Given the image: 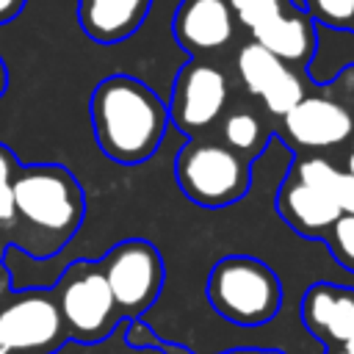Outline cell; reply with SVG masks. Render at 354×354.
Segmentation results:
<instances>
[{"mask_svg":"<svg viewBox=\"0 0 354 354\" xmlns=\"http://www.w3.org/2000/svg\"><path fill=\"white\" fill-rule=\"evenodd\" d=\"M329 194H332V199H335V205L340 207L343 216H354V177L348 171H343V169L337 171Z\"/></svg>","mask_w":354,"mask_h":354,"instance_id":"obj_22","label":"cell"},{"mask_svg":"<svg viewBox=\"0 0 354 354\" xmlns=\"http://www.w3.org/2000/svg\"><path fill=\"white\" fill-rule=\"evenodd\" d=\"M296 6L315 25L332 30H348L354 22V0H296Z\"/></svg>","mask_w":354,"mask_h":354,"instance_id":"obj_19","label":"cell"},{"mask_svg":"<svg viewBox=\"0 0 354 354\" xmlns=\"http://www.w3.org/2000/svg\"><path fill=\"white\" fill-rule=\"evenodd\" d=\"M0 354H11V348H8L6 337H3V329H0Z\"/></svg>","mask_w":354,"mask_h":354,"instance_id":"obj_26","label":"cell"},{"mask_svg":"<svg viewBox=\"0 0 354 354\" xmlns=\"http://www.w3.org/2000/svg\"><path fill=\"white\" fill-rule=\"evenodd\" d=\"M348 30H351V33H354V22H351V28H348Z\"/></svg>","mask_w":354,"mask_h":354,"instance_id":"obj_29","label":"cell"},{"mask_svg":"<svg viewBox=\"0 0 354 354\" xmlns=\"http://www.w3.org/2000/svg\"><path fill=\"white\" fill-rule=\"evenodd\" d=\"M53 293L69 340L80 346H97L108 340L122 324L119 307L102 277L100 260H72L53 285Z\"/></svg>","mask_w":354,"mask_h":354,"instance_id":"obj_6","label":"cell"},{"mask_svg":"<svg viewBox=\"0 0 354 354\" xmlns=\"http://www.w3.org/2000/svg\"><path fill=\"white\" fill-rule=\"evenodd\" d=\"M343 351H348V354H354V335H351V337H348V343H346V346H343Z\"/></svg>","mask_w":354,"mask_h":354,"instance_id":"obj_27","label":"cell"},{"mask_svg":"<svg viewBox=\"0 0 354 354\" xmlns=\"http://www.w3.org/2000/svg\"><path fill=\"white\" fill-rule=\"evenodd\" d=\"M268 138H271L268 127L249 108H232L230 113L221 116V144H227L232 152H238L249 163L257 155H263V149L268 147Z\"/></svg>","mask_w":354,"mask_h":354,"instance_id":"obj_15","label":"cell"},{"mask_svg":"<svg viewBox=\"0 0 354 354\" xmlns=\"http://www.w3.org/2000/svg\"><path fill=\"white\" fill-rule=\"evenodd\" d=\"M301 324L326 351L343 348L354 335V288L335 282L310 285L301 296Z\"/></svg>","mask_w":354,"mask_h":354,"instance_id":"obj_11","label":"cell"},{"mask_svg":"<svg viewBox=\"0 0 354 354\" xmlns=\"http://www.w3.org/2000/svg\"><path fill=\"white\" fill-rule=\"evenodd\" d=\"M207 304L235 326H266L282 310L279 274L252 254H227L216 260L205 279Z\"/></svg>","mask_w":354,"mask_h":354,"instance_id":"obj_3","label":"cell"},{"mask_svg":"<svg viewBox=\"0 0 354 354\" xmlns=\"http://www.w3.org/2000/svg\"><path fill=\"white\" fill-rule=\"evenodd\" d=\"M343 171H348V174L354 177V144L348 147V155H346V166H343Z\"/></svg>","mask_w":354,"mask_h":354,"instance_id":"obj_25","label":"cell"},{"mask_svg":"<svg viewBox=\"0 0 354 354\" xmlns=\"http://www.w3.org/2000/svg\"><path fill=\"white\" fill-rule=\"evenodd\" d=\"M88 119L100 152L124 166L149 160L169 130L166 102L133 75L102 77L91 91Z\"/></svg>","mask_w":354,"mask_h":354,"instance_id":"obj_2","label":"cell"},{"mask_svg":"<svg viewBox=\"0 0 354 354\" xmlns=\"http://www.w3.org/2000/svg\"><path fill=\"white\" fill-rule=\"evenodd\" d=\"M252 41L266 47L282 64L304 72L315 55L318 33H315V22L299 6L290 3L277 17H271L266 25L252 30Z\"/></svg>","mask_w":354,"mask_h":354,"instance_id":"obj_13","label":"cell"},{"mask_svg":"<svg viewBox=\"0 0 354 354\" xmlns=\"http://www.w3.org/2000/svg\"><path fill=\"white\" fill-rule=\"evenodd\" d=\"M19 158L0 144V293L8 290V271H6V254L8 246H14L17 232V210H14V174H17Z\"/></svg>","mask_w":354,"mask_h":354,"instance_id":"obj_17","label":"cell"},{"mask_svg":"<svg viewBox=\"0 0 354 354\" xmlns=\"http://www.w3.org/2000/svg\"><path fill=\"white\" fill-rule=\"evenodd\" d=\"M235 19L252 33L257 30L260 25H266L271 17H277L285 6H290L293 0H227ZM296 6V3H293Z\"/></svg>","mask_w":354,"mask_h":354,"instance_id":"obj_20","label":"cell"},{"mask_svg":"<svg viewBox=\"0 0 354 354\" xmlns=\"http://www.w3.org/2000/svg\"><path fill=\"white\" fill-rule=\"evenodd\" d=\"M6 88H8V66H6V61L0 55V97L6 94Z\"/></svg>","mask_w":354,"mask_h":354,"instance_id":"obj_24","label":"cell"},{"mask_svg":"<svg viewBox=\"0 0 354 354\" xmlns=\"http://www.w3.org/2000/svg\"><path fill=\"white\" fill-rule=\"evenodd\" d=\"M124 337H127V346H133V348H149V351H158V354H194L180 343L158 337L144 321H130ZM221 354H285V351H279V348H230V351H221Z\"/></svg>","mask_w":354,"mask_h":354,"instance_id":"obj_18","label":"cell"},{"mask_svg":"<svg viewBox=\"0 0 354 354\" xmlns=\"http://www.w3.org/2000/svg\"><path fill=\"white\" fill-rule=\"evenodd\" d=\"M0 329L11 354H55L69 340L53 288L3 290Z\"/></svg>","mask_w":354,"mask_h":354,"instance_id":"obj_8","label":"cell"},{"mask_svg":"<svg viewBox=\"0 0 354 354\" xmlns=\"http://www.w3.org/2000/svg\"><path fill=\"white\" fill-rule=\"evenodd\" d=\"M180 194L199 207H224L252 188V163L221 141L188 138L174 158Z\"/></svg>","mask_w":354,"mask_h":354,"instance_id":"obj_5","label":"cell"},{"mask_svg":"<svg viewBox=\"0 0 354 354\" xmlns=\"http://www.w3.org/2000/svg\"><path fill=\"white\" fill-rule=\"evenodd\" d=\"M25 3L28 0H0V25L17 19L22 14V8H25Z\"/></svg>","mask_w":354,"mask_h":354,"instance_id":"obj_23","label":"cell"},{"mask_svg":"<svg viewBox=\"0 0 354 354\" xmlns=\"http://www.w3.org/2000/svg\"><path fill=\"white\" fill-rule=\"evenodd\" d=\"M227 102H230L227 75L207 58H188L177 69L171 86V100L166 105L169 124H174L188 138H199L207 127H213L224 116Z\"/></svg>","mask_w":354,"mask_h":354,"instance_id":"obj_9","label":"cell"},{"mask_svg":"<svg viewBox=\"0 0 354 354\" xmlns=\"http://www.w3.org/2000/svg\"><path fill=\"white\" fill-rule=\"evenodd\" d=\"M326 354H348V351H343V348H335V351H326Z\"/></svg>","mask_w":354,"mask_h":354,"instance_id":"obj_28","label":"cell"},{"mask_svg":"<svg viewBox=\"0 0 354 354\" xmlns=\"http://www.w3.org/2000/svg\"><path fill=\"white\" fill-rule=\"evenodd\" d=\"M274 207H277L279 218L296 235L310 238V241H324L329 235V230L335 227V221L343 216L326 191L301 183L290 171L282 180V185L277 188Z\"/></svg>","mask_w":354,"mask_h":354,"instance_id":"obj_12","label":"cell"},{"mask_svg":"<svg viewBox=\"0 0 354 354\" xmlns=\"http://www.w3.org/2000/svg\"><path fill=\"white\" fill-rule=\"evenodd\" d=\"M100 268L119 307L122 321H138L163 290V257L144 238H127L113 243L102 254Z\"/></svg>","mask_w":354,"mask_h":354,"instance_id":"obj_7","label":"cell"},{"mask_svg":"<svg viewBox=\"0 0 354 354\" xmlns=\"http://www.w3.org/2000/svg\"><path fill=\"white\" fill-rule=\"evenodd\" d=\"M324 241L335 263L354 274V216H340Z\"/></svg>","mask_w":354,"mask_h":354,"instance_id":"obj_21","label":"cell"},{"mask_svg":"<svg viewBox=\"0 0 354 354\" xmlns=\"http://www.w3.org/2000/svg\"><path fill=\"white\" fill-rule=\"evenodd\" d=\"M14 249L33 260L55 257L86 218L80 180L61 163H19L14 174Z\"/></svg>","mask_w":354,"mask_h":354,"instance_id":"obj_1","label":"cell"},{"mask_svg":"<svg viewBox=\"0 0 354 354\" xmlns=\"http://www.w3.org/2000/svg\"><path fill=\"white\" fill-rule=\"evenodd\" d=\"M279 138L293 152H326L354 144V64L343 66L321 94L304 100L279 119Z\"/></svg>","mask_w":354,"mask_h":354,"instance_id":"obj_4","label":"cell"},{"mask_svg":"<svg viewBox=\"0 0 354 354\" xmlns=\"http://www.w3.org/2000/svg\"><path fill=\"white\" fill-rule=\"evenodd\" d=\"M235 69H238V77L241 83L246 86V91L252 97H263L290 66L282 64L277 55H271L266 47H260L257 41H246L241 50H238V58H235Z\"/></svg>","mask_w":354,"mask_h":354,"instance_id":"obj_16","label":"cell"},{"mask_svg":"<svg viewBox=\"0 0 354 354\" xmlns=\"http://www.w3.org/2000/svg\"><path fill=\"white\" fill-rule=\"evenodd\" d=\"M235 14L227 0H180L171 22L177 44L191 58H205L230 44Z\"/></svg>","mask_w":354,"mask_h":354,"instance_id":"obj_10","label":"cell"},{"mask_svg":"<svg viewBox=\"0 0 354 354\" xmlns=\"http://www.w3.org/2000/svg\"><path fill=\"white\" fill-rule=\"evenodd\" d=\"M152 0H77V22L97 44L130 39L147 19Z\"/></svg>","mask_w":354,"mask_h":354,"instance_id":"obj_14","label":"cell"}]
</instances>
